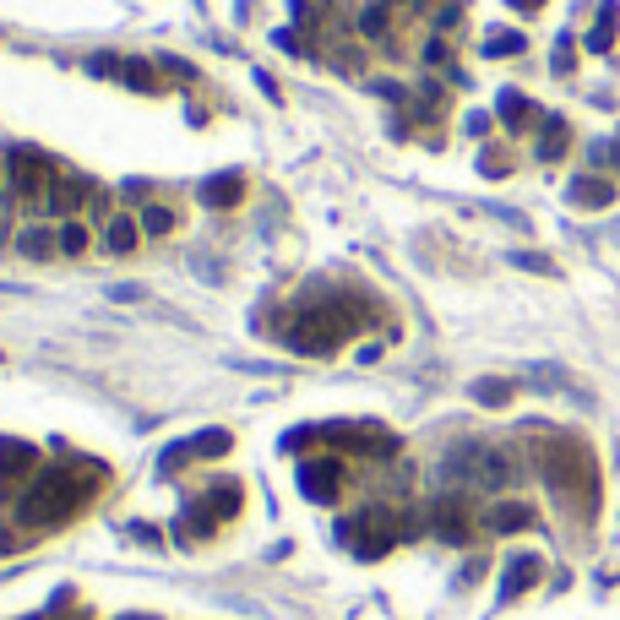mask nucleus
Segmentation results:
<instances>
[{"label":"nucleus","mask_w":620,"mask_h":620,"mask_svg":"<svg viewBox=\"0 0 620 620\" xmlns=\"http://www.w3.org/2000/svg\"><path fill=\"white\" fill-rule=\"evenodd\" d=\"M588 44H594V49H610V44H615V5H605V11H599V22H594V38H588Z\"/></svg>","instance_id":"obj_16"},{"label":"nucleus","mask_w":620,"mask_h":620,"mask_svg":"<svg viewBox=\"0 0 620 620\" xmlns=\"http://www.w3.org/2000/svg\"><path fill=\"white\" fill-rule=\"evenodd\" d=\"M60 251H65V256H82V251H87V229H82V223H65V229H60Z\"/></svg>","instance_id":"obj_20"},{"label":"nucleus","mask_w":620,"mask_h":620,"mask_svg":"<svg viewBox=\"0 0 620 620\" xmlns=\"http://www.w3.org/2000/svg\"><path fill=\"white\" fill-rule=\"evenodd\" d=\"M534 583H539V556H517V561L507 566V577H501V594L517 599V594H528Z\"/></svg>","instance_id":"obj_9"},{"label":"nucleus","mask_w":620,"mask_h":620,"mask_svg":"<svg viewBox=\"0 0 620 620\" xmlns=\"http://www.w3.org/2000/svg\"><path fill=\"white\" fill-rule=\"evenodd\" d=\"M398 534H403V528H398V517H392V512H359V517L343 528V539H349V545H354L365 561L387 556V550L398 545Z\"/></svg>","instance_id":"obj_4"},{"label":"nucleus","mask_w":620,"mask_h":620,"mask_svg":"<svg viewBox=\"0 0 620 620\" xmlns=\"http://www.w3.org/2000/svg\"><path fill=\"white\" fill-rule=\"evenodd\" d=\"M430 528H436L441 539H452V545H463L474 523H468V507H463L458 496H447V501H436V507H430Z\"/></svg>","instance_id":"obj_8"},{"label":"nucleus","mask_w":620,"mask_h":620,"mask_svg":"<svg viewBox=\"0 0 620 620\" xmlns=\"http://www.w3.org/2000/svg\"><path fill=\"white\" fill-rule=\"evenodd\" d=\"M615 191L605 185V180H572V202H583V207H605Z\"/></svg>","instance_id":"obj_12"},{"label":"nucleus","mask_w":620,"mask_h":620,"mask_svg":"<svg viewBox=\"0 0 620 620\" xmlns=\"http://www.w3.org/2000/svg\"><path fill=\"white\" fill-rule=\"evenodd\" d=\"M545 479H550V490H561L572 501H577V490L594 501V463L577 441H550L545 447Z\"/></svg>","instance_id":"obj_3"},{"label":"nucleus","mask_w":620,"mask_h":620,"mask_svg":"<svg viewBox=\"0 0 620 620\" xmlns=\"http://www.w3.org/2000/svg\"><path fill=\"white\" fill-rule=\"evenodd\" d=\"M566 153V120H545V142H539V158H561Z\"/></svg>","instance_id":"obj_14"},{"label":"nucleus","mask_w":620,"mask_h":620,"mask_svg":"<svg viewBox=\"0 0 620 620\" xmlns=\"http://www.w3.org/2000/svg\"><path fill=\"white\" fill-rule=\"evenodd\" d=\"M60 245V234H44V229H22V251L27 256H49Z\"/></svg>","instance_id":"obj_19"},{"label":"nucleus","mask_w":620,"mask_h":620,"mask_svg":"<svg viewBox=\"0 0 620 620\" xmlns=\"http://www.w3.org/2000/svg\"><path fill=\"white\" fill-rule=\"evenodd\" d=\"M54 180H60V169H54L44 153H33V147H16V153H11V191H16V196L44 202V196L54 191Z\"/></svg>","instance_id":"obj_5"},{"label":"nucleus","mask_w":620,"mask_h":620,"mask_svg":"<svg viewBox=\"0 0 620 620\" xmlns=\"http://www.w3.org/2000/svg\"><path fill=\"white\" fill-rule=\"evenodd\" d=\"M240 196H245V180H240V174H218V180L202 185V202H207V207H234Z\"/></svg>","instance_id":"obj_10"},{"label":"nucleus","mask_w":620,"mask_h":620,"mask_svg":"<svg viewBox=\"0 0 620 620\" xmlns=\"http://www.w3.org/2000/svg\"><path fill=\"white\" fill-rule=\"evenodd\" d=\"M512 5H517V11H539L545 0H512Z\"/></svg>","instance_id":"obj_23"},{"label":"nucleus","mask_w":620,"mask_h":620,"mask_svg":"<svg viewBox=\"0 0 620 620\" xmlns=\"http://www.w3.org/2000/svg\"><path fill=\"white\" fill-rule=\"evenodd\" d=\"M300 490H305L310 501H332V496L343 490V463H338V458H310V463L300 468Z\"/></svg>","instance_id":"obj_7"},{"label":"nucleus","mask_w":620,"mask_h":620,"mask_svg":"<svg viewBox=\"0 0 620 620\" xmlns=\"http://www.w3.org/2000/svg\"><path fill=\"white\" fill-rule=\"evenodd\" d=\"M142 229H147V234H169V229H174V212L153 202V207H142Z\"/></svg>","instance_id":"obj_18"},{"label":"nucleus","mask_w":620,"mask_h":620,"mask_svg":"<svg viewBox=\"0 0 620 620\" xmlns=\"http://www.w3.org/2000/svg\"><path fill=\"white\" fill-rule=\"evenodd\" d=\"M131 245H136V223H131V218L120 212V218L109 223V251H114V256H125Z\"/></svg>","instance_id":"obj_15"},{"label":"nucleus","mask_w":620,"mask_h":620,"mask_svg":"<svg viewBox=\"0 0 620 620\" xmlns=\"http://www.w3.org/2000/svg\"><path fill=\"white\" fill-rule=\"evenodd\" d=\"M615 163H620V142H615Z\"/></svg>","instance_id":"obj_24"},{"label":"nucleus","mask_w":620,"mask_h":620,"mask_svg":"<svg viewBox=\"0 0 620 620\" xmlns=\"http://www.w3.org/2000/svg\"><path fill=\"white\" fill-rule=\"evenodd\" d=\"M474 398L496 408V403H507V398H512V387H507V381H479V387H474Z\"/></svg>","instance_id":"obj_21"},{"label":"nucleus","mask_w":620,"mask_h":620,"mask_svg":"<svg viewBox=\"0 0 620 620\" xmlns=\"http://www.w3.org/2000/svg\"><path fill=\"white\" fill-rule=\"evenodd\" d=\"M365 327V305L359 300H310L300 305V316L289 321V343L300 354H332L338 343H349Z\"/></svg>","instance_id":"obj_2"},{"label":"nucleus","mask_w":620,"mask_h":620,"mask_svg":"<svg viewBox=\"0 0 620 620\" xmlns=\"http://www.w3.org/2000/svg\"><path fill=\"white\" fill-rule=\"evenodd\" d=\"M33 474H38V452H33L27 441L0 436V501H5L22 479H33Z\"/></svg>","instance_id":"obj_6"},{"label":"nucleus","mask_w":620,"mask_h":620,"mask_svg":"<svg viewBox=\"0 0 620 620\" xmlns=\"http://www.w3.org/2000/svg\"><path fill=\"white\" fill-rule=\"evenodd\" d=\"M485 49H490V54H517V49H523V38H517V33H490V44H485Z\"/></svg>","instance_id":"obj_22"},{"label":"nucleus","mask_w":620,"mask_h":620,"mask_svg":"<svg viewBox=\"0 0 620 620\" xmlns=\"http://www.w3.org/2000/svg\"><path fill=\"white\" fill-rule=\"evenodd\" d=\"M93 485H98V468H87L82 479H76V468H38L27 479V490L16 496V523L22 528H54V523L82 512Z\"/></svg>","instance_id":"obj_1"},{"label":"nucleus","mask_w":620,"mask_h":620,"mask_svg":"<svg viewBox=\"0 0 620 620\" xmlns=\"http://www.w3.org/2000/svg\"><path fill=\"white\" fill-rule=\"evenodd\" d=\"M528 523H534V512H528V507H496V512H490V528H501V534L528 528Z\"/></svg>","instance_id":"obj_13"},{"label":"nucleus","mask_w":620,"mask_h":620,"mask_svg":"<svg viewBox=\"0 0 620 620\" xmlns=\"http://www.w3.org/2000/svg\"><path fill=\"white\" fill-rule=\"evenodd\" d=\"M501 114H507L512 125H523V120H534V103H528L523 93H501Z\"/></svg>","instance_id":"obj_17"},{"label":"nucleus","mask_w":620,"mask_h":620,"mask_svg":"<svg viewBox=\"0 0 620 620\" xmlns=\"http://www.w3.org/2000/svg\"><path fill=\"white\" fill-rule=\"evenodd\" d=\"M87 191H93L87 180H76V174H60V180H54V191H49V207H54V212H71V207H76Z\"/></svg>","instance_id":"obj_11"}]
</instances>
